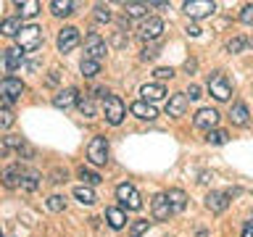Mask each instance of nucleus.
<instances>
[{"label": "nucleus", "instance_id": "1", "mask_svg": "<svg viewBox=\"0 0 253 237\" xmlns=\"http://www.w3.org/2000/svg\"><path fill=\"white\" fill-rule=\"evenodd\" d=\"M19 47L24 53H35L40 45H42V29L37 27V24H27V27H21L19 32Z\"/></svg>", "mask_w": 253, "mask_h": 237}, {"label": "nucleus", "instance_id": "2", "mask_svg": "<svg viewBox=\"0 0 253 237\" xmlns=\"http://www.w3.org/2000/svg\"><path fill=\"white\" fill-rule=\"evenodd\" d=\"M116 198H119V203H122L124 208H129V211L142 208V198H140L137 190H134V185H129V182H124V185L116 187Z\"/></svg>", "mask_w": 253, "mask_h": 237}, {"label": "nucleus", "instance_id": "3", "mask_svg": "<svg viewBox=\"0 0 253 237\" xmlns=\"http://www.w3.org/2000/svg\"><path fill=\"white\" fill-rule=\"evenodd\" d=\"M209 92L216 100H229V95H232V84H229V79L221 74V71H213V74L209 77Z\"/></svg>", "mask_w": 253, "mask_h": 237}, {"label": "nucleus", "instance_id": "4", "mask_svg": "<svg viewBox=\"0 0 253 237\" xmlns=\"http://www.w3.org/2000/svg\"><path fill=\"white\" fill-rule=\"evenodd\" d=\"M87 158L95 166L108 163V140L106 137H92V142L87 145Z\"/></svg>", "mask_w": 253, "mask_h": 237}, {"label": "nucleus", "instance_id": "5", "mask_svg": "<svg viewBox=\"0 0 253 237\" xmlns=\"http://www.w3.org/2000/svg\"><path fill=\"white\" fill-rule=\"evenodd\" d=\"M21 95H24V82H21V79H16V77L0 79V98H3L5 103L19 100Z\"/></svg>", "mask_w": 253, "mask_h": 237}, {"label": "nucleus", "instance_id": "6", "mask_svg": "<svg viewBox=\"0 0 253 237\" xmlns=\"http://www.w3.org/2000/svg\"><path fill=\"white\" fill-rule=\"evenodd\" d=\"M24 63V53L21 47H11V50H3L0 53V74H13Z\"/></svg>", "mask_w": 253, "mask_h": 237}, {"label": "nucleus", "instance_id": "7", "mask_svg": "<svg viewBox=\"0 0 253 237\" xmlns=\"http://www.w3.org/2000/svg\"><path fill=\"white\" fill-rule=\"evenodd\" d=\"M124 114H126L124 100L119 98V95H108V98H106V121L119 126V124H122V118H124Z\"/></svg>", "mask_w": 253, "mask_h": 237}, {"label": "nucleus", "instance_id": "8", "mask_svg": "<svg viewBox=\"0 0 253 237\" xmlns=\"http://www.w3.org/2000/svg\"><path fill=\"white\" fill-rule=\"evenodd\" d=\"M216 11V3L213 0H187L185 3V13L190 19H206Z\"/></svg>", "mask_w": 253, "mask_h": 237}, {"label": "nucleus", "instance_id": "9", "mask_svg": "<svg viewBox=\"0 0 253 237\" xmlns=\"http://www.w3.org/2000/svg\"><path fill=\"white\" fill-rule=\"evenodd\" d=\"M84 50H87V58H92V61H103L106 58V40H103L100 35H87V40H84Z\"/></svg>", "mask_w": 253, "mask_h": 237}, {"label": "nucleus", "instance_id": "10", "mask_svg": "<svg viewBox=\"0 0 253 237\" xmlns=\"http://www.w3.org/2000/svg\"><path fill=\"white\" fill-rule=\"evenodd\" d=\"M79 29L77 27H63L61 32H58V50L61 53H71L74 47L79 45Z\"/></svg>", "mask_w": 253, "mask_h": 237}, {"label": "nucleus", "instance_id": "11", "mask_svg": "<svg viewBox=\"0 0 253 237\" xmlns=\"http://www.w3.org/2000/svg\"><path fill=\"white\" fill-rule=\"evenodd\" d=\"M150 208H153V219L156 221H166L174 213L171 208V203H169V198H166V193H158L153 198V203H150Z\"/></svg>", "mask_w": 253, "mask_h": 237}, {"label": "nucleus", "instance_id": "12", "mask_svg": "<svg viewBox=\"0 0 253 237\" xmlns=\"http://www.w3.org/2000/svg\"><path fill=\"white\" fill-rule=\"evenodd\" d=\"M216 121H219V111L216 108H201L195 114V126L198 129H213L216 126Z\"/></svg>", "mask_w": 253, "mask_h": 237}, {"label": "nucleus", "instance_id": "13", "mask_svg": "<svg viewBox=\"0 0 253 237\" xmlns=\"http://www.w3.org/2000/svg\"><path fill=\"white\" fill-rule=\"evenodd\" d=\"M229 198H232V193H209L206 195V208L211 213H221L229 205Z\"/></svg>", "mask_w": 253, "mask_h": 237}, {"label": "nucleus", "instance_id": "14", "mask_svg": "<svg viewBox=\"0 0 253 237\" xmlns=\"http://www.w3.org/2000/svg\"><path fill=\"white\" fill-rule=\"evenodd\" d=\"M21 177H24V169H21L19 163L8 166V169H3V174H0V179H3V185H5L8 190L19 187V185H21Z\"/></svg>", "mask_w": 253, "mask_h": 237}, {"label": "nucleus", "instance_id": "15", "mask_svg": "<svg viewBox=\"0 0 253 237\" xmlns=\"http://www.w3.org/2000/svg\"><path fill=\"white\" fill-rule=\"evenodd\" d=\"M185 108H187V95L185 92H177V95H171L169 103H166V116H182L185 114Z\"/></svg>", "mask_w": 253, "mask_h": 237}, {"label": "nucleus", "instance_id": "16", "mask_svg": "<svg viewBox=\"0 0 253 237\" xmlns=\"http://www.w3.org/2000/svg\"><path fill=\"white\" fill-rule=\"evenodd\" d=\"M129 111L137 118H142V121H153V118L158 116L156 114V106H150V103H145V100H134L132 106H129Z\"/></svg>", "mask_w": 253, "mask_h": 237}, {"label": "nucleus", "instance_id": "17", "mask_svg": "<svg viewBox=\"0 0 253 237\" xmlns=\"http://www.w3.org/2000/svg\"><path fill=\"white\" fill-rule=\"evenodd\" d=\"M74 103H79V92L74 90V87H66V90H61L53 98V106L55 108H71Z\"/></svg>", "mask_w": 253, "mask_h": 237}, {"label": "nucleus", "instance_id": "18", "mask_svg": "<svg viewBox=\"0 0 253 237\" xmlns=\"http://www.w3.org/2000/svg\"><path fill=\"white\" fill-rule=\"evenodd\" d=\"M161 32H164V21L161 19H148L145 24H142L140 35H142V40H158Z\"/></svg>", "mask_w": 253, "mask_h": 237}, {"label": "nucleus", "instance_id": "19", "mask_svg": "<svg viewBox=\"0 0 253 237\" xmlns=\"http://www.w3.org/2000/svg\"><path fill=\"white\" fill-rule=\"evenodd\" d=\"M140 95H142V100H145V103H150V106H153L156 100H161L164 95H166V90H164L161 84H145V87L140 90Z\"/></svg>", "mask_w": 253, "mask_h": 237}, {"label": "nucleus", "instance_id": "20", "mask_svg": "<svg viewBox=\"0 0 253 237\" xmlns=\"http://www.w3.org/2000/svg\"><path fill=\"white\" fill-rule=\"evenodd\" d=\"M106 221H108L111 229H122V227L126 224V216H124L122 208H108V211H106Z\"/></svg>", "mask_w": 253, "mask_h": 237}, {"label": "nucleus", "instance_id": "21", "mask_svg": "<svg viewBox=\"0 0 253 237\" xmlns=\"http://www.w3.org/2000/svg\"><path fill=\"white\" fill-rule=\"evenodd\" d=\"M229 118H232V124H237V126L248 124V108H245V103H235L232 111H229Z\"/></svg>", "mask_w": 253, "mask_h": 237}, {"label": "nucleus", "instance_id": "22", "mask_svg": "<svg viewBox=\"0 0 253 237\" xmlns=\"http://www.w3.org/2000/svg\"><path fill=\"white\" fill-rule=\"evenodd\" d=\"M74 198L82 205H92L98 198H95V193H92V187H87V185H79V187H74Z\"/></svg>", "mask_w": 253, "mask_h": 237}, {"label": "nucleus", "instance_id": "23", "mask_svg": "<svg viewBox=\"0 0 253 237\" xmlns=\"http://www.w3.org/2000/svg\"><path fill=\"white\" fill-rule=\"evenodd\" d=\"M16 8H19L21 19H35L37 11H40V3L37 0H24V3H16Z\"/></svg>", "mask_w": 253, "mask_h": 237}, {"label": "nucleus", "instance_id": "24", "mask_svg": "<svg viewBox=\"0 0 253 237\" xmlns=\"http://www.w3.org/2000/svg\"><path fill=\"white\" fill-rule=\"evenodd\" d=\"M166 198H169V203H171V208H174V211H185L187 195L182 193V190H169V193H166Z\"/></svg>", "mask_w": 253, "mask_h": 237}, {"label": "nucleus", "instance_id": "25", "mask_svg": "<svg viewBox=\"0 0 253 237\" xmlns=\"http://www.w3.org/2000/svg\"><path fill=\"white\" fill-rule=\"evenodd\" d=\"M0 32H3L5 37H19V32H21V21L16 19V16H11V19H5L3 24H0Z\"/></svg>", "mask_w": 253, "mask_h": 237}, {"label": "nucleus", "instance_id": "26", "mask_svg": "<svg viewBox=\"0 0 253 237\" xmlns=\"http://www.w3.org/2000/svg\"><path fill=\"white\" fill-rule=\"evenodd\" d=\"M79 69H82L84 77H98L100 74V61H92V58H82V63H79Z\"/></svg>", "mask_w": 253, "mask_h": 237}, {"label": "nucleus", "instance_id": "27", "mask_svg": "<svg viewBox=\"0 0 253 237\" xmlns=\"http://www.w3.org/2000/svg\"><path fill=\"white\" fill-rule=\"evenodd\" d=\"M50 11H53L55 16H69L71 11H74V3H71V0H53V3H50Z\"/></svg>", "mask_w": 253, "mask_h": 237}, {"label": "nucleus", "instance_id": "28", "mask_svg": "<svg viewBox=\"0 0 253 237\" xmlns=\"http://www.w3.org/2000/svg\"><path fill=\"white\" fill-rule=\"evenodd\" d=\"M145 11H148V3H126L124 5V13L129 19H140V16H145Z\"/></svg>", "mask_w": 253, "mask_h": 237}, {"label": "nucleus", "instance_id": "29", "mask_svg": "<svg viewBox=\"0 0 253 237\" xmlns=\"http://www.w3.org/2000/svg\"><path fill=\"white\" fill-rule=\"evenodd\" d=\"M37 185H40V174H37V171H27V169H24L21 187H24V190H29V193H32V190H37Z\"/></svg>", "mask_w": 253, "mask_h": 237}, {"label": "nucleus", "instance_id": "30", "mask_svg": "<svg viewBox=\"0 0 253 237\" xmlns=\"http://www.w3.org/2000/svg\"><path fill=\"white\" fill-rule=\"evenodd\" d=\"M13 121H16L13 111L8 108V106H0V129H8V126H13Z\"/></svg>", "mask_w": 253, "mask_h": 237}, {"label": "nucleus", "instance_id": "31", "mask_svg": "<svg viewBox=\"0 0 253 237\" xmlns=\"http://www.w3.org/2000/svg\"><path fill=\"white\" fill-rule=\"evenodd\" d=\"M150 229V221L148 219H140V221H134V224L129 227V237H142Z\"/></svg>", "mask_w": 253, "mask_h": 237}, {"label": "nucleus", "instance_id": "32", "mask_svg": "<svg viewBox=\"0 0 253 237\" xmlns=\"http://www.w3.org/2000/svg\"><path fill=\"white\" fill-rule=\"evenodd\" d=\"M227 137H229V134H227L224 129H211L209 134H206V140H209L211 145H224Z\"/></svg>", "mask_w": 253, "mask_h": 237}, {"label": "nucleus", "instance_id": "33", "mask_svg": "<svg viewBox=\"0 0 253 237\" xmlns=\"http://www.w3.org/2000/svg\"><path fill=\"white\" fill-rule=\"evenodd\" d=\"M77 106H79V111H82L87 118H92V116H95V103H92V98H79Z\"/></svg>", "mask_w": 253, "mask_h": 237}, {"label": "nucleus", "instance_id": "34", "mask_svg": "<svg viewBox=\"0 0 253 237\" xmlns=\"http://www.w3.org/2000/svg\"><path fill=\"white\" fill-rule=\"evenodd\" d=\"M251 45V40H245V37H235V40H229L227 42V50L229 53H240L243 47H248Z\"/></svg>", "mask_w": 253, "mask_h": 237}, {"label": "nucleus", "instance_id": "35", "mask_svg": "<svg viewBox=\"0 0 253 237\" xmlns=\"http://www.w3.org/2000/svg\"><path fill=\"white\" fill-rule=\"evenodd\" d=\"M79 177H82L87 185H98V182H100V174H98V171H92V169H84V166L79 169Z\"/></svg>", "mask_w": 253, "mask_h": 237}, {"label": "nucleus", "instance_id": "36", "mask_svg": "<svg viewBox=\"0 0 253 237\" xmlns=\"http://www.w3.org/2000/svg\"><path fill=\"white\" fill-rule=\"evenodd\" d=\"M47 208H50V211H63V208H66V200H63L61 195H50V198H47Z\"/></svg>", "mask_w": 253, "mask_h": 237}, {"label": "nucleus", "instance_id": "37", "mask_svg": "<svg viewBox=\"0 0 253 237\" xmlns=\"http://www.w3.org/2000/svg\"><path fill=\"white\" fill-rule=\"evenodd\" d=\"M240 21L248 24V27H253V5H245L240 11Z\"/></svg>", "mask_w": 253, "mask_h": 237}, {"label": "nucleus", "instance_id": "38", "mask_svg": "<svg viewBox=\"0 0 253 237\" xmlns=\"http://www.w3.org/2000/svg\"><path fill=\"white\" fill-rule=\"evenodd\" d=\"M95 19H98V21H108L111 19L108 5H95Z\"/></svg>", "mask_w": 253, "mask_h": 237}, {"label": "nucleus", "instance_id": "39", "mask_svg": "<svg viewBox=\"0 0 253 237\" xmlns=\"http://www.w3.org/2000/svg\"><path fill=\"white\" fill-rule=\"evenodd\" d=\"M153 74H156L158 79H171V77H174V69H166V66H161V69H156Z\"/></svg>", "mask_w": 253, "mask_h": 237}, {"label": "nucleus", "instance_id": "40", "mask_svg": "<svg viewBox=\"0 0 253 237\" xmlns=\"http://www.w3.org/2000/svg\"><path fill=\"white\" fill-rule=\"evenodd\" d=\"M185 95H187V100H198V98H201V87H198V84H190Z\"/></svg>", "mask_w": 253, "mask_h": 237}, {"label": "nucleus", "instance_id": "41", "mask_svg": "<svg viewBox=\"0 0 253 237\" xmlns=\"http://www.w3.org/2000/svg\"><path fill=\"white\" fill-rule=\"evenodd\" d=\"M243 237H253V219L245 221V227H243Z\"/></svg>", "mask_w": 253, "mask_h": 237}, {"label": "nucleus", "instance_id": "42", "mask_svg": "<svg viewBox=\"0 0 253 237\" xmlns=\"http://www.w3.org/2000/svg\"><path fill=\"white\" fill-rule=\"evenodd\" d=\"M187 35L190 37H198V35H201V29H198L195 24H187Z\"/></svg>", "mask_w": 253, "mask_h": 237}, {"label": "nucleus", "instance_id": "43", "mask_svg": "<svg viewBox=\"0 0 253 237\" xmlns=\"http://www.w3.org/2000/svg\"><path fill=\"white\" fill-rule=\"evenodd\" d=\"M8 150H11V148H8V142H5V140H0V158H5V156H8Z\"/></svg>", "mask_w": 253, "mask_h": 237}, {"label": "nucleus", "instance_id": "44", "mask_svg": "<svg viewBox=\"0 0 253 237\" xmlns=\"http://www.w3.org/2000/svg\"><path fill=\"white\" fill-rule=\"evenodd\" d=\"M0 237H3V235H0Z\"/></svg>", "mask_w": 253, "mask_h": 237}]
</instances>
